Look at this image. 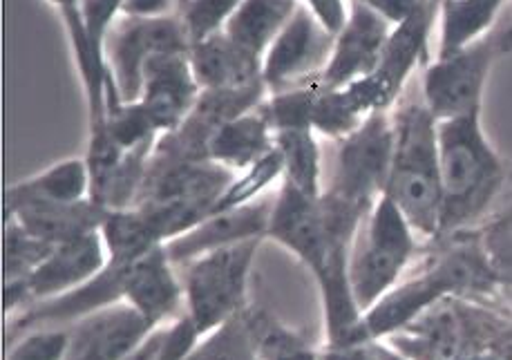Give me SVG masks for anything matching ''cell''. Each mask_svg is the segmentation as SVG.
I'll return each mask as SVG.
<instances>
[{
  "mask_svg": "<svg viewBox=\"0 0 512 360\" xmlns=\"http://www.w3.org/2000/svg\"><path fill=\"white\" fill-rule=\"evenodd\" d=\"M436 121L425 103H410L394 115V155L385 195L410 222L412 231L443 229V188Z\"/></svg>",
  "mask_w": 512,
  "mask_h": 360,
  "instance_id": "obj_1",
  "label": "cell"
},
{
  "mask_svg": "<svg viewBox=\"0 0 512 360\" xmlns=\"http://www.w3.org/2000/svg\"><path fill=\"white\" fill-rule=\"evenodd\" d=\"M443 226L470 220L501 182V161L481 126V110L436 123Z\"/></svg>",
  "mask_w": 512,
  "mask_h": 360,
  "instance_id": "obj_2",
  "label": "cell"
},
{
  "mask_svg": "<svg viewBox=\"0 0 512 360\" xmlns=\"http://www.w3.org/2000/svg\"><path fill=\"white\" fill-rule=\"evenodd\" d=\"M260 242L262 238L235 242L184 264V314L199 338L244 311L246 284Z\"/></svg>",
  "mask_w": 512,
  "mask_h": 360,
  "instance_id": "obj_3",
  "label": "cell"
},
{
  "mask_svg": "<svg viewBox=\"0 0 512 360\" xmlns=\"http://www.w3.org/2000/svg\"><path fill=\"white\" fill-rule=\"evenodd\" d=\"M414 251L412 226L385 193L365 215L349 253V284L360 314H367L394 282Z\"/></svg>",
  "mask_w": 512,
  "mask_h": 360,
  "instance_id": "obj_4",
  "label": "cell"
},
{
  "mask_svg": "<svg viewBox=\"0 0 512 360\" xmlns=\"http://www.w3.org/2000/svg\"><path fill=\"white\" fill-rule=\"evenodd\" d=\"M512 54V27L492 30L463 50L436 56L423 74V103L436 121L481 110V99L497 61Z\"/></svg>",
  "mask_w": 512,
  "mask_h": 360,
  "instance_id": "obj_5",
  "label": "cell"
},
{
  "mask_svg": "<svg viewBox=\"0 0 512 360\" xmlns=\"http://www.w3.org/2000/svg\"><path fill=\"white\" fill-rule=\"evenodd\" d=\"M477 276V262H472L468 255H448L423 276H416L401 287L387 291L367 314H363L347 343H376L378 338L396 334L403 327L412 325L434 302L477 282Z\"/></svg>",
  "mask_w": 512,
  "mask_h": 360,
  "instance_id": "obj_6",
  "label": "cell"
},
{
  "mask_svg": "<svg viewBox=\"0 0 512 360\" xmlns=\"http://www.w3.org/2000/svg\"><path fill=\"white\" fill-rule=\"evenodd\" d=\"M392 155L394 117H390V110L372 112L358 130L340 141L336 177L327 193L369 213L385 193Z\"/></svg>",
  "mask_w": 512,
  "mask_h": 360,
  "instance_id": "obj_7",
  "label": "cell"
},
{
  "mask_svg": "<svg viewBox=\"0 0 512 360\" xmlns=\"http://www.w3.org/2000/svg\"><path fill=\"white\" fill-rule=\"evenodd\" d=\"M123 18V16H121ZM191 41L179 14L164 18H123L106 41L108 68L123 103H135L150 61L161 54L188 52Z\"/></svg>",
  "mask_w": 512,
  "mask_h": 360,
  "instance_id": "obj_8",
  "label": "cell"
},
{
  "mask_svg": "<svg viewBox=\"0 0 512 360\" xmlns=\"http://www.w3.org/2000/svg\"><path fill=\"white\" fill-rule=\"evenodd\" d=\"M336 36L322 27L305 5H298L291 21L262 56V83L269 94L318 81L327 68Z\"/></svg>",
  "mask_w": 512,
  "mask_h": 360,
  "instance_id": "obj_9",
  "label": "cell"
},
{
  "mask_svg": "<svg viewBox=\"0 0 512 360\" xmlns=\"http://www.w3.org/2000/svg\"><path fill=\"white\" fill-rule=\"evenodd\" d=\"M106 267L108 249L101 229L90 231L56 244L52 253L25 280L5 282V296L16 293L12 307L21 305L23 300H34L36 305H41V302L61 298L83 287Z\"/></svg>",
  "mask_w": 512,
  "mask_h": 360,
  "instance_id": "obj_10",
  "label": "cell"
},
{
  "mask_svg": "<svg viewBox=\"0 0 512 360\" xmlns=\"http://www.w3.org/2000/svg\"><path fill=\"white\" fill-rule=\"evenodd\" d=\"M157 329L128 302H115L77 320L65 360H130Z\"/></svg>",
  "mask_w": 512,
  "mask_h": 360,
  "instance_id": "obj_11",
  "label": "cell"
},
{
  "mask_svg": "<svg viewBox=\"0 0 512 360\" xmlns=\"http://www.w3.org/2000/svg\"><path fill=\"white\" fill-rule=\"evenodd\" d=\"M392 30L394 27L372 9L349 0V18L336 36L327 68L320 74L322 88L336 90L372 77Z\"/></svg>",
  "mask_w": 512,
  "mask_h": 360,
  "instance_id": "obj_12",
  "label": "cell"
},
{
  "mask_svg": "<svg viewBox=\"0 0 512 360\" xmlns=\"http://www.w3.org/2000/svg\"><path fill=\"white\" fill-rule=\"evenodd\" d=\"M202 88L195 79L188 52L161 54L150 61L144 74L139 103L161 137L179 130L193 115Z\"/></svg>",
  "mask_w": 512,
  "mask_h": 360,
  "instance_id": "obj_13",
  "label": "cell"
},
{
  "mask_svg": "<svg viewBox=\"0 0 512 360\" xmlns=\"http://www.w3.org/2000/svg\"><path fill=\"white\" fill-rule=\"evenodd\" d=\"M271 211L273 202L260 197V200L246 206L231 208V211L211 213L202 222L195 224L191 231L182 233L179 238L168 240L164 249L175 267H184L186 262H191L208 251L222 249V246L253 238H267Z\"/></svg>",
  "mask_w": 512,
  "mask_h": 360,
  "instance_id": "obj_14",
  "label": "cell"
},
{
  "mask_svg": "<svg viewBox=\"0 0 512 360\" xmlns=\"http://www.w3.org/2000/svg\"><path fill=\"white\" fill-rule=\"evenodd\" d=\"M119 267L123 302L159 327L175 316L177 307L184 302V284L179 282L164 244Z\"/></svg>",
  "mask_w": 512,
  "mask_h": 360,
  "instance_id": "obj_15",
  "label": "cell"
},
{
  "mask_svg": "<svg viewBox=\"0 0 512 360\" xmlns=\"http://www.w3.org/2000/svg\"><path fill=\"white\" fill-rule=\"evenodd\" d=\"M436 7H439V0H428L414 16L394 27L383 50L381 63H378L372 77H367L385 110L392 108L407 77L421 61V56L428 52V36L436 18Z\"/></svg>",
  "mask_w": 512,
  "mask_h": 360,
  "instance_id": "obj_16",
  "label": "cell"
},
{
  "mask_svg": "<svg viewBox=\"0 0 512 360\" xmlns=\"http://www.w3.org/2000/svg\"><path fill=\"white\" fill-rule=\"evenodd\" d=\"M202 92L242 90L262 83V59L231 41L226 32L197 41L188 50Z\"/></svg>",
  "mask_w": 512,
  "mask_h": 360,
  "instance_id": "obj_17",
  "label": "cell"
},
{
  "mask_svg": "<svg viewBox=\"0 0 512 360\" xmlns=\"http://www.w3.org/2000/svg\"><path fill=\"white\" fill-rule=\"evenodd\" d=\"M273 148H276V130L262 101L253 110L224 121L208 139L206 157L237 175L258 164Z\"/></svg>",
  "mask_w": 512,
  "mask_h": 360,
  "instance_id": "obj_18",
  "label": "cell"
},
{
  "mask_svg": "<svg viewBox=\"0 0 512 360\" xmlns=\"http://www.w3.org/2000/svg\"><path fill=\"white\" fill-rule=\"evenodd\" d=\"M5 213L34 233L36 238L59 244L90 231H99L108 215V208L85 200L79 204H21L5 208Z\"/></svg>",
  "mask_w": 512,
  "mask_h": 360,
  "instance_id": "obj_19",
  "label": "cell"
},
{
  "mask_svg": "<svg viewBox=\"0 0 512 360\" xmlns=\"http://www.w3.org/2000/svg\"><path fill=\"white\" fill-rule=\"evenodd\" d=\"M90 184L88 161L85 157H70L14 184L5 195V208L21 204H79L90 200Z\"/></svg>",
  "mask_w": 512,
  "mask_h": 360,
  "instance_id": "obj_20",
  "label": "cell"
},
{
  "mask_svg": "<svg viewBox=\"0 0 512 360\" xmlns=\"http://www.w3.org/2000/svg\"><path fill=\"white\" fill-rule=\"evenodd\" d=\"M506 0H439V56L463 50L492 32Z\"/></svg>",
  "mask_w": 512,
  "mask_h": 360,
  "instance_id": "obj_21",
  "label": "cell"
},
{
  "mask_svg": "<svg viewBox=\"0 0 512 360\" xmlns=\"http://www.w3.org/2000/svg\"><path fill=\"white\" fill-rule=\"evenodd\" d=\"M298 5L300 0H244L224 32L246 52L262 59Z\"/></svg>",
  "mask_w": 512,
  "mask_h": 360,
  "instance_id": "obj_22",
  "label": "cell"
},
{
  "mask_svg": "<svg viewBox=\"0 0 512 360\" xmlns=\"http://www.w3.org/2000/svg\"><path fill=\"white\" fill-rule=\"evenodd\" d=\"M276 150L282 161V182L305 193L320 197V144L314 128H287L276 132Z\"/></svg>",
  "mask_w": 512,
  "mask_h": 360,
  "instance_id": "obj_23",
  "label": "cell"
},
{
  "mask_svg": "<svg viewBox=\"0 0 512 360\" xmlns=\"http://www.w3.org/2000/svg\"><path fill=\"white\" fill-rule=\"evenodd\" d=\"M101 235L106 242L110 264H128L164 244L155 222L137 206L108 211L101 224Z\"/></svg>",
  "mask_w": 512,
  "mask_h": 360,
  "instance_id": "obj_24",
  "label": "cell"
},
{
  "mask_svg": "<svg viewBox=\"0 0 512 360\" xmlns=\"http://www.w3.org/2000/svg\"><path fill=\"white\" fill-rule=\"evenodd\" d=\"M246 329H249L255 360H320V354L296 331L262 311L244 309Z\"/></svg>",
  "mask_w": 512,
  "mask_h": 360,
  "instance_id": "obj_25",
  "label": "cell"
},
{
  "mask_svg": "<svg viewBox=\"0 0 512 360\" xmlns=\"http://www.w3.org/2000/svg\"><path fill=\"white\" fill-rule=\"evenodd\" d=\"M278 179H282V161L278 150L273 148L267 157H262L258 161V164L242 170V173H237L231 179L229 186H226L222 195L217 197L211 213L231 211V208L246 206L260 200V195L264 191H269V186L273 182H278Z\"/></svg>",
  "mask_w": 512,
  "mask_h": 360,
  "instance_id": "obj_26",
  "label": "cell"
},
{
  "mask_svg": "<svg viewBox=\"0 0 512 360\" xmlns=\"http://www.w3.org/2000/svg\"><path fill=\"white\" fill-rule=\"evenodd\" d=\"M182 360H255L244 311L220 329L199 338Z\"/></svg>",
  "mask_w": 512,
  "mask_h": 360,
  "instance_id": "obj_27",
  "label": "cell"
},
{
  "mask_svg": "<svg viewBox=\"0 0 512 360\" xmlns=\"http://www.w3.org/2000/svg\"><path fill=\"white\" fill-rule=\"evenodd\" d=\"M56 244L36 238L18 222L5 229V282L25 280L52 253Z\"/></svg>",
  "mask_w": 512,
  "mask_h": 360,
  "instance_id": "obj_28",
  "label": "cell"
},
{
  "mask_svg": "<svg viewBox=\"0 0 512 360\" xmlns=\"http://www.w3.org/2000/svg\"><path fill=\"white\" fill-rule=\"evenodd\" d=\"M242 3L244 0H186L179 9V18L191 45L224 32Z\"/></svg>",
  "mask_w": 512,
  "mask_h": 360,
  "instance_id": "obj_29",
  "label": "cell"
},
{
  "mask_svg": "<svg viewBox=\"0 0 512 360\" xmlns=\"http://www.w3.org/2000/svg\"><path fill=\"white\" fill-rule=\"evenodd\" d=\"M70 349V329H34L7 354V360H65Z\"/></svg>",
  "mask_w": 512,
  "mask_h": 360,
  "instance_id": "obj_30",
  "label": "cell"
},
{
  "mask_svg": "<svg viewBox=\"0 0 512 360\" xmlns=\"http://www.w3.org/2000/svg\"><path fill=\"white\" fill-rule=\"evenodd\" d=\"M331 36H338L349 18V0H300Z\"/></svg>",
  "mask_w": 512,
  "mask_h": 360,
  "instance_id": "obj_31",
  "label": "cell"
},
{
  "mask_svg": "<svg viewBox=\"0 0 512 360\" xmlns=\"http://www.w3.org/2000/svg\"><path fill=\"white\" fill-rule=\"evenodd\" d=\"M352 3L372 9V12L381 16L383 21L396 27L419 12V9L428 3V0H352Z\"/></svg>",
  "mask_w": 512,
  "mask_h": 360,
  "instance_id": "obj_32",
  "label": "cell"
},
{
  "mask_svg": "<svg viewBox=\"0 0 512 360\" xmlns=\"http://www.w3.org/2000/svg\"><path fill=\"white\" fill-rule=\"evenodd\" d=\"M177 0H123V18H164L175 16ZM179 12V9H177Z\"/></svg>",
  "mask_w": 512,
  "mask_h": 360,
  "instance_id": "obj_33",
  "label": "cell"
},
{
  "mask_svg": "<svg viewBox=\"0 0 512 360\" xmlns=\"http://www.w3.org/2000/svg\"><path fill=\"white\" fill-rule=\"evenodd\" d=\"M320 360H381L374 343H340L327 345Z\"/></svg>",
  "mask_w": 512,
  "mask_h": 360,
  "instance_id": "obj_34",
  "label": "cell"
},
{
  "mask_svg": "<svg viewBox=\"0 0 512 360\" xmlns=\"http://www.w3.org/2000/svg\"><path fill=\"white\" fill-rule=\"evenodd\" d=\"M457 360H495V358H468V356H461Z\"/></svg>",
  "mask_w": 512,
  "mask_h": 360,
  "instance_id": "obj_35",
  "label": "cell"
}]
</instances>
